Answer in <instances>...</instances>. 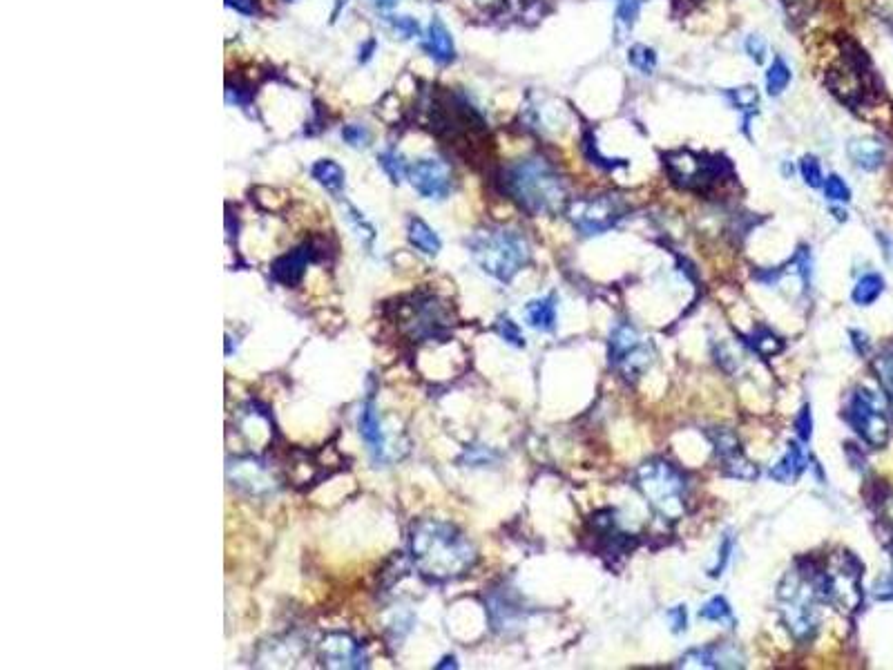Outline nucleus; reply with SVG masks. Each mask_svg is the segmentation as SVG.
Instances as JSON below:
<instances>
[{"mask_svg": "<svg viewBox=\"0 0 893 670\" xmlns=\"http://www.w3.org/2000/svg\"><path fill=\"white\" fill-rule=\"evenodd\" d=\"M320 662L329 668H364L367 650L347 633H329L320 641Z\"/></svg>", "mask_w": 893, "mask_h": 670, "instance_id": "obj_13", "label": "nucleus"}, {"mask_svg": "<svg viewBox=\"0 0 893 670\" xmlns=\"http://www.w3.org/2000/svg\"><path fill=\"white\" fill-rule=\"evenodd\" d=\"M451 320L454 318L447 302L438 300L436 295H414L396 309V324L405 338L414 342L447 338L454 324Z\"/></svg>", "mask_w": 893, "mask_h": 670, "instance_id": "obj_6", "label": "nucleus"}, {"mask_svg": "<svg viewBox=\"0 0 893 670\" xmlns=\"http://www.w3.org/2000/svg\"><path fill=\"white\" fill-rule=\"evenodd\" d=\"M407 237H409V244L418 248L422 255H438L440 248H443V242H440L438 233L427 222H422L420 217L409 219Z\"/></svg>", "mask_w": 893, "mask_h": 670, "instance_id": "obj_22", "label": "nucleus"}, {"mask_svg": "<svg viewBox=\"0 0 893 670\" xmlns=\"http://www.w3.org/2000/svg\"><path fill=\"white\" fill-rule=\"evenodd\" d=\"M699 617L706 619V621H717V624L735 626L733 610H731V606H728V601L724 597H713V599H710L706 606L699 610Z\"/></svg>", "mask_w": 893, "mask_h": 670, "instance_id": "obj_31", "label": "nucleus"}, {"mask_svg": "<svg viewBox=\"0 0 893 670\" xmlns=\"http://www.w3.org/2000/svg\"><path fill=\"white\" fill-rule=\"evenodd\" d=\"M889 550H891V559H893V539H891V545H889Z\"/></svg>", "mask_w": 893, "mask_h": 670, "instance_id": "obj_48", "label": "nucleus"}, {"mask_svg": "<svg viewBox=\"0 0 893 670\" xmlns=\"http://www.w3.org/2000/svg\"><path fill=\"white\" fill-rule=\"evenodd\" d=\"M637 487L664 521L684 519L688 510V485L684 474L666 458H650L637 469Z\"/></svg>", "mask_w": 893, "mask_h": 670, "instance_id": "obj_5", "label": "nucleus"}, {"mask_svg": "<svg viewBox=\"0 0 893 670\" xmlns=\"http://www.w3.org/2000/svg\"><path fill=\"white\" fill-rule=\"evenodd\" d=\"M744 50H746V54H748V59H751L755 65H762V63L766 61L768 45H766V41H764V36H760V34H748V38L744 41Z\"/></svg>", "mask_w": 893, "mask_h": 670, "instance_id": "obj_37", "label": "nucleus"}, {"mask_svg": "<svg viewBox=\"0 0 893 670\" xmlns=\"http://www.w3.org/2000/svg\"><path fill=\"white\" fill-rule=\"evenodd\" d=\"M503 193L516 201L527 215L565 213L570 204L568 186L559 168L541 155H530L514 161L501 175Z\"/></svg>", "mask_w": 893, "mask_h": 670, "instance_id": "obj_2", "label": "nucleus"}, {"mask_svg": "<svg viewBox=\"0 0 893 670\" xmlns=\"http://www.w3.org/2000/svg\"><path fill=\"white\" fill-rule=\"evenodd\" d=\"M800 175L804 179L806 186L811 188H820L824 184V175H822V166L820 161L815 159L813 155H804L800 161Z\"/></svg>", "mask_w": 893, "mask_h": 670, "instance_id": "obj_35", "label": "nucleus"}, {"mask_svg": "<svg viewBox=\"0 0 893 670\" xmlns=\"http://www.w3.org/2000/svg\"><path fill=\"white\" fill-rule=\"evenodd\" d=\"M643 344L641 335L630 324H619L610 335V365L617 369L632 351H637Z\"/></svg>", "mask_w": 893, "mask_h": 670, "instance_id": "obj_21", "label": "nucleus"}, {"mask_svg": "<svg viewBox=\"0 0 893 670\" xmlns=\"http://www.w3.org/2000/svg\"><path fill=\"white\" fill-rule=\"evenodd\" d=\"M373 3H376L382 9H391V7L398 5V0H373Z\"/></svg>", "mask_w": 893, "mask_h": 670, "instance_id": "obj_46", "label": "nucleus"}, {"mask_svg": "<svg viewBox=\"0 0 893 670\" xmlns=\"http://www.w3.org/2000/svg\"><path fill=\"white\" fill-rule=\"evenodd\" d=\"M710 440H713L715 454L722 463V469L726 476L737 478V481H755L757 467L748 461L746 454L742 452V445L733 432L728 429H713L710 432Z\"/></svg>", "mask_w": 893, "mask_h": 670, "instance_id": "obj_12", "label": "nucleus"}, {"mask_svg": "<svg viewBox=\"0 0 893 670\" xmlns=\"http://www.w3.org/2000/svg\"><path fill=\"white\" fill-rule=\"evenodd\" d=\"M313 179L318 181L320 186H324L331 193H342L344 188V170L342 166L335 164L333 159H320L315 161V166L311 168Z\"/></svg>", "mask_w": 893, "mask_h": 670, "instance_id": "obj_25", "label": "nucleus"}, {"mask_svg": "<svg viewBox=\"0 0 893 670\" xmlns=\"http://www.w3.org/2000/svg\"><path fill=\"white\" fill-rule=\"evenodd\" d=\"M496 331L501 333V338H503V340H507L510 344H514V347H525V340H523V335H521V329H518L516 324H514L510 318H501V320H498Z\"/></svg>", "mask_w": 893, "mask_h": 670, "instance_id": "obj_38", "label": "nucleus"}, {"mask_svg": "<svg viewBox=\"0 0 893 670\" xmlns=\"http://www.w3.org/2000/svg\"><path fill=\"white\" fill-rule=\"evenodd\" d=\"M847 423L856 429V434L871 447H885L889 443L891 423L885 402L880 400L876 391L860 387L851 394L847 411H844Z\"/></svg>", "mask_w": 893, "mask_h": 670, "instance_id": "obj_8", "label": "nucleus"}, {"mask_svg": "<svg viewBox=\"0 0 893 670\" xmlns=\"http://www.w3.org/2000/svg\"><path fill=\"white\" fill-rule=\"evenodd\" d=\"M820 601L824 599L818 583V568L813 563H809V568L798 566L786 572L777 590V606L784 626L800 644L811 641L818 633Z\"/></svg>", "mask_w": 893, "mask_h": 670, "instance_id": "obj_3", "label": "nucleus"}, {"mask_svg": "<svg viewBox=\"0 0 893 670\" xmlns=\"http://www.w3.org/2000/svg\"><path fill=\"white\" fill-rule=\"evenodd\" d=\"M666 166L672 181L688 190H708L717 181L733 175L728 159L697 155V152L690 150L672 152V155L666 157Z\"/></svg>", "mask_w": 893, "mask_h": 670, "instance_id": "obj_9", "label": "nucleus"}, {"mask_svg": "<svg viewBox=\"0 0 893 670\" xmlns=\"http://www.w3.org/2000/svg\"><path fill=\"white\" fill-rule=\"evenodd\" d=\"M851 338H856V340H853V344H856L858 353H867V349H869V340H867V335H864V333H860V331H851Z\"/></svg>", "mask_w": 893, "mask_h": 670, "instance_id": "obj_45", "label": "nucleus"}, {"mask_svg": "<svg viewBox=\"0 0 893 670\" xmlns=\"http://www.w3.org/2000/svg\"><path fill=\"white\" fill-rule=\"evenodd\" d=\"M684 668H742L744 655L731 644H715L706 648L690 650L684 655L681 664Z\"/></svg>", "mask_w": 893, "mask_h": 670, "instance_id": "obj_15", "label": "nucleus"}, {"mask_svg": "<svg viewBox=\"0 0 893 670\" xmlns=\"http://www.w3.org/2000/svg\"><path fill=\"white\" fill-rule=\"evenodd\" d=\"M873 371H876L880 387L885 391V398L893 411V342L880 349L876 360H873Z\"/></svg>", "mask_w": 893, "mask_h": 670, "instance_id": "obj_26", "label": "nucleus"}, {"mask_svg": "<svg viewBox=\"0 0 893 670\" xmlns=\"http://www.w3.org/2000/svg\"><path fill=\"white\" fill-rule=\"evenodd\" d=\"M228 5L235 7L237 12H242V14H255L253 0H228Z\"/></svg>", "mask_w": 893, "mask_h": 670, "instance_id": "obj_44", "label": "nucleus"}, {"mask_svg": "<svg viewBox=\"0 0 893 670\" xmlns=\"http://www.w3.org/2000/svg\"><path fill=\"white\" fill-rule=\"evenodd\" d=\"M628 63L635 67V70H639L641 74H652L659 65V56L655 50H652V47L637 43L628 50Z\"/></svg>", "mask_w": 893, "mask_h": 670, "instance_id": "obj_30", "label": "nucleus"}, {"mask_svg": "<svg viewBox=\"0 0 893 670\" xmlns=\"http://www.w3.org/2000/svg\"><path fill=\"white\" fill-rule=\"evenodd\" d=\"M525 318L534 329L552 331L556 327V295H545V298L527 304Z\"/></svg>", "mask_w": 893, "mask_h": 670, "instance_id": "obj_24", "label": "nucleus"}, {"mask_svg": "<svg viewBox=\"0 0 893 670\" xmlns=\"http://www.w3.org/2000/svg\"><path fill=\"white\" fill-rule=\"evenodd\" d=\"M347 210H349L351 224H353V228H355V235H360L362 244H364V246H369V244L373 242V239H376V231H373V226L367 222V219L362 217L360 210H355L353 206H349Z\"/></svg>", "mask_w": 893, "mask_h": 670, "instance_id": "obj_36", "label": "nucleus"}, {"mask_svg": "<svg viewBox=\"0 0 893 670\" xmlns=\"http://www.w3.org/2000/svg\"><path fill=\"white\" fill-rule=\"evenodd\" d=\"M628 213L626 201L617 195H597L570 199L565 215L572 222L576 231L583 235H601L617 226Z\"/></svg>", "mask_w": 893, "mask_h": 670, "instance_id": "obj_10", "label": "nucleus"}, {"mask_svg": "<svg viewBox=\"0 0 893 670\" xmlns=\"http://www.w3.org/2000/svg\"><path fill=\"white\" fill-rule=\"evenodd\" d=\"M228 478L235 487L253 496H266L275 490L273 476L268 474L264 463L255 458H235L228 463Z\"/></svg>", "mask_w": 893, "mask_h": 670, "instance_id": "obj_14", "label": "nucleus"}, {"mask_svg": "<svg viewBox=\"0 0 893 670\" xmlns=\"http://www.w3.org/2000/svg\"><path fill=\"white\" fill-rule=\"evenodd\" d=\"M527 121H530V126L539 132L556 130L559 128V123H563V108H559L556 103L536 101L532 105H527Z\"/></svg>", "mask_w": 893, "mask_h": 670, "instance_id": "obj_23", "label": "nucleus"}, {"mask_svg": "<svg viewBox=\"0 0 893 670\" xmlns=\"http://www.w3.org/2000/svg\"><path fill=\"white\" fill-rule=\"evenodd\" d=\"M358 429H360L362 440L369 447L373 461L382 463L384 461V432H382L378 407H376V400H373V394H369L367 400L362 402L360 414H358Z\"/></svg>", "mask_w": 893, "mask_h": 670, "instance_id": "obj_17", "label": "nucleus"}, {"mask_svg": "<svg viewBox=\"0 0 893 670\" xmlns=\"http://www.w3.org/2000/svg\"><path fill=\"white\" fill-rule=\"evenodd\" d=\"M391 27L402 38H414V36L420 34V25H418L416 18H411V16H393L391 18Z\"/></svg>", "mask_w": 893, "mask_h": 670, "instance_id": "obj_39", "label": "nucleus"}, {"mask_svg": "<svg viewBox=\"0 0 893 670\" xmlns=\"http://www.w3.org/2000/svg\"><path fill=\"white\" fill-rule=\"evenodd\" d=\"M822 188H824V197H827L829 201H838V204H847V201H851V188L847 186V181H844L840 175H829L827 179H824Z\"/></svg>", "mask_w": 893, "mask_h": 670, "instance_id": "obj_34", "label": "nucleus"}, {"mask_svg": "<svg viewBox=\"0 0 893 670\" xmlns=\"http://www.w3.org/2000/svg\"><path fill=\"white\" fill-rule=\"evenodd\" d=\"M342 137H344V141L349 143V146H353V148H362V146H367L369 143V130L364 128V126H347L344 128V132H342Z\"/></svg>", "mask_w": 893, "mask_h": 670, "instance_id": "obj_40", "label": "nucleus"}, {"mask_svg": "<svg viewBox=\"0 0 893 670\" xmlns=\"http://www.w3.org/2000/svg\"><path fill=\"white\" fill-rule=\"evenodd\" d=\"M862 566L849 552L831 559L827 568L818 570L822 599L842 612H856L862 603Z\"/></svg>", "mask_w": 893, "mask_h": 670, "instance_id": "obj_7", "label": "nucleus"}, {"mask_svg": "<svg viewBox=\"0 0 893 670\" xmlns=\"http://www.w3.org/2000/svg\"><path fill=\"white\" fill-rule=\"evenodd\" d=\"M847 152H849V159L853 161V166L860 170H867V172L878 170L887 159L885 143H882L880 139H873V137H860V139L849 141Z\"/></svg>", "mask_w": 893, "mask_h": 670, "instance_id": "obj_18", "label": "nucleus"}, {"mask_svg": "<svg viewBox=\"0 0 893 670\" xmlns=\"http://www.w3.org/2000/svg\"><path fill=\"white\" fill-rule=\"evenodd\" d=\"M409 559L429 581H451L476 566L478 552L456 525L422 519L409 532Z\"/></svg>", "mask_w": 893, "mask_h": 670, "instance_id": "obj_1", "label": "nucleus"}, {"mask_svg": "<svg viewBox=\"0 0 893 670\" xmlns=\"http://www.w3.org/2000/svg\"><path fill=\"white\" fill-rule=\"evenodd\" d=\"M751 347L760 353L762 358H773V356H777V353L780 351H784V342L777 338L775 333H771V331H760V333H755L751 340Z\"/></svg>", "mask_w": 893, "mask_h": 670, "instance_id": "obj_32", "label": "nucleus"}, {"mask_svg": "<svg viewBox=\"0 0 893 670\" xmlns=\"http://www.w3.org/2000/svg\"><path fill=\"white\" fill-rule=\"evenodd\" d=\"M425 50L440 65H447L456 59V45L449 30L440 18H434L425 34Z\"/></svg>", "mask_w": 893, "mask_h": 670, "instance_id": "obj_19", "label": "nucleus"}, {"mask_svg": "<svg viewBox=\"0 0 893 670\" xmlns=\"http://www.w3.org/2000/svg\"><path fill=\"white\" fill-rule=\"evenodd\" d=\"M407 179L425 199H445L451 193V170L440 159H418L407 168Z\"/></svg>", "mask_w": 893, "mask_h": 670, "instance_id": "obj_11", "label": "nucleus"}, {"mask_svg": "<svg viewBox=\"0 0 893 670\" xmlns=\"http://www.w3.org/2000/svg\"><path fill=\"white\" fill-rule=\"evenodd\" d=\"M469 253L474 262L498 282H512L523 266L530 264V244L510 228H487L469 237Z\"/></svg>", "mask_w": 893, "mask_h": 670, "instance_id": "obj_4", "label": "nucleus"}, {"mask_svg": "<svg viewBox=\"0 0 893 670\" xmlns=\"http://www.w3.org/2000/svg\"><path fill=\"white\" fill-rule=\"evenodd\" d=\"M795 427H798V434L802 440H809L813 434V420H811V407H802L798 420H795Z\"/></svg>", "mask_w": 893, "mask_h": 670, "instance_id": "obj_42", "label": "nucleus"}, {"mask_svg": "<svg viewBox=\"0 0 893 670\" xmlns=\"http://www.w3.org/2000/svg\"><path fill=\"white\" fill-rule=\"evenodd\" d=\"M793 81V72L789 63H786L782 56H775L771 67L766 72V92L771 97H780V94L789 88V83Z\"/></svg>", "mask_w": 893, "mask_h": 670, "instance_id": "obj_28", "label": "nucleus"}, {"mask_svg": "<svg viewBox=\"0 0 893 670\" xmlns=\"http://www.w3.org/2000/svg\"><path fill=\"white\" fill-rule=\"evenodd\" d=\"M882 291H885V280H882L878 273H869L860 277L858 284L853 286L851 298L858 306H869L880 298Z\"/></svg>", "mask_w": 893, "mask_h": 670, "instance_id": "obj_27", "label": "nucleus"}, {"mask_svg": "<svg viewBox=\"0 0 893 670\" xmlns=\"http://www.w3.org/2000/svg\"><path fill=\"white\" fill-rule=\"evenodd\" d=\"M668 619L672 621V630H675V633H681V630H686V626H688V615H686L684 606L672 608L668 612Z\"/></svg>", "mask_w": 893, "mask_h": 670, "instance_id": "obj_43", "label": "nucleus"}, {"mask_svg": "<svg viewBox=\"0 0 893 670\" xmlns=\"http://www.w3.org/2000/svg\"><path fill=\"white\" fill-rule=\"evenodd\" d=\"M476 3H478V5H485V7H487V5H496V3H501V0H476Z\"/></svg>", "mask_w": 893, "mask_h": 670, "instance_id": "obj_47", "label": "nucleus"}, {"mask_svg": "<svg viewBox=\"0 0 893 670\" xmlns=\"http://www.w3.org/2000/svg\"><path fill=\"white\" fill-rule=\"evenodd\" d=\"M806 465H809V461H806V454L802 452V447L798 443H789V449H786L782 461L771 469V478L777 483L791 485L804 474Z\"/></svg>", "mask_w": 893, "mask_h": 670, "instance_id": "obj_20", "label": "nucleus"}, {"mask_svg": "<svg viewBox=\"0 0 893 670\" xmlns=\"http://www.w3.org/2000/svg\"><path fill=\"white\" fill-rule=\"evenodd\" d=\"M313 262V246L311 244H302L293 248L291 253L282 255L280 260H275L271 266V275L275 282H280L282 286H297L302 282V277L306 273V266Z\"/></svg>", "mask_w": 893, "mask_h": 670, "instance_id": "obj_16", "label": "nucleus"}, {"mask_svg": "<svg viewBox=\"0 0 893 670\" xmlns=\"http://www.w3.org/2000/svg\"><path fill=\"white\" fill-rule=\"evenodd\" d=\"M380 166L391 177V181H396V184H398V181H402V179H407L409 164L405 161V157L398 155L396 150L382 152V155H380Z\"/></svg>", "mask_w": 893, "mask_h": 670, "instance_id": "obj_33", "label": "nucleus"}, {"mask_svg": "<svg viewBox=\"0 0 893 670\" xmlns=\"http://www.w3.org/2000/svg\"><path fill=\"white\" fill-rule=\"evenodd\" d=\"M731 552H733V536H731V534H726V536H724V541H722V550H719L717 566H715V568H710V577H719V574H722V570L726 568L728 559H731Z\"/></svg>", "mask_w": 893, "mask_h": 670, "instance_id": "obj_41", "label": "nucleus"}, {"mask_svg": "<svg viewBox=\"0 0 893 670\" xmlns=\"http://www.w3.org/2000/svg\"><path fill=\"white\" fill-rule=\"evenodd\" d=\"M728 97L735 103V108L744 114V126H748V121H751V117L757 112V105H760L757 88H751V85H746V88H735L728 92Z\"/></svg>", "mask_w": 893, "mask_h": 670, "instance_id": "obj_29", "label": "nucleus"}]
</instances>
